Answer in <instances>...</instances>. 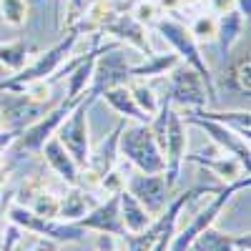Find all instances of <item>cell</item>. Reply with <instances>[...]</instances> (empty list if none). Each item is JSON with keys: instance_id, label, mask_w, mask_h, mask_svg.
<instances>
[{"instance_id": "cell-30", "label": "cell", "mask_w": 251, "mask_h": 251, "mask_svg": "<svg viewBox=\"0 0 251 251\" xmlns=\"http://www.w3.org/2000/svg\"><path fill=\"white\" fill-rule=\"evenodd\" d=\"M30 211L40 219H58V206H60V196L46 191V188H40V191L25 203Z\"/></svg>"}, {"instance_id": "cell-40", "label": "cell", "mask_w": 251, "mask_h": 251, "mask_svg": "<svg viewBox=\"0 0 251 251\" xmlns=\"http://www.w3.org/2000/svg\"><path fill=\"white\" fill-rule=\"evenodd\" d=\"M55 3H60V0H55Z\"/></svg>"}, {"instance_id": "cell-35", "label": "cell", "mask_w": 251, "mask_h": 251, "mask_svg": "<svg viewBox=\"0 0 251 251\" xmlns=\"http://www.w3.org/2000/svg\"><path fill=\"white\" fill-rule=\"evenodd\" d=\"M58 246H60V244H55V241H50V239L35 236V239H33V246H30L28 251H58Z\"/></svg>"}, {"instance_id": "cell-38", "label": "cell", "mask_w": 251, "mask_h": 251, "mask_svg": "<svg viewBox=\"0 0 251 251\" xmlns=\"http://www.w3.org/2000/svg\"><path fill=\"white\" fill-rule=\"evenodd\" d=\"M0 169H5V151H0Z\"/></svg>"}, {"instance_id": "cell-36", "label": "cell", "mask_w": 251, "mask_h": 251, "mask_svg": "<svg viewBox=\"0 0 251 251\" xmlns=\"http://www.w3.org/2000/svg\"><path fill=\"white\" fill-rule=\"evenodd\" d=\"M236 10L249 20V15H251V0H236Z\"/></svg>"}, {"instance_id": "cell-31", "label": "cell", "mask_w": 251, "mask_h": 251, "mask_svg": "<svg viewBox=\"0 0 251 251\" xmlns=\"http://www.w3.org/2000/svg\"><path fill=\"white\" fill-rule=\"evenodd\" d=\"M131 15L138 20V23H143L146 28H153V23L163 15L161 5H158V0H138V3L133 5Z\"/></svg>"}, {"instance_id": "cell-15", "label": "cell", "mask_w": 251, "mask_h": 251, "mask_svg": "<svg viewBox=\"0 0 251 251\" xmlns=\"http://www.w3.org/2000/svg\"><path fill=\"white\" fill-rule=\"evenodd\" d=\"M40 153H43V161L50 166V171L66 186H78L80 183V166L73 161V156L66 149H63V143L55 136L43 143Z\"/></svg>"}, {"instance_id": "cell-22", "label": "cell", "mask_w": 251, "mask_h": 251, "mask_svg": "<svg viewBox=\"0 0 251 251\" xmlns=\"http://www.w3.org/2000/svg\"><path fill=\"white\" fill-rule=\"evenodd\" d=\"M93 206H96V201L91 199L88 188H83V186H68L66 196H60L58 219L60 221H78L80 216H86Z\"/></svg>"}, {"instance_id": "cell-4", "label": "cell", "mask_w": 251, "mask_h": 251, "mask_svg": "<svg viewBox=\"0 0 251 251\" xmlns=\"http://www.w3.org/2000/svg\"><path fill=\"white\" fill-rule=\"evenodd\" d=\"M118 156H123L141 174H163V153L149 123L123 121L118 133Z\"/></svg>"}, {"instance_id": "cell-3", "label": "cell", "mask_w": 251, "mask_h": 251, "mask_svg": "<svg viewBox=\"0 0 251 251\" xmlns=\"http://www.w3.org/2000/svg\"><path fill=\"white\" fill-rule=\"evenodd\" d=\"M153 28H156V33L166 40V43H169V48L178 55V60L186 63L188 68H194V71L203 78L206 91H208V98L214 100V98H216V80H214V73H211V68H208L206 58L201 55V48H199V43L194 40L188 25L181 23V20H176V18L161 15L156 23H153Z\"/></svg>"}, {"instance_id": "cell-6", "label": "cell", "mask_w": 251, "mask_h": 251, "mask_svg": "<svg viewBox=\"0 0 251 251\" xmlns=\"http://www.w3.org/2000/svg\"><path fill=\"white\" fill-rule=\"evenodd\" d=\"M98 98L88 91L86 96H83L75 106L71 108V113L66 116V121H63L58 126L55 131V138L63 143V149H66L73 161L80 166V169H86L88 163V153H91V126H88V111L91 106L96 103Z\"/></svg>"}, {"instance_id": "cell-9", "label": "cell", "mask_w": 251, "mask_h": 251, "mask_svg": "<svg viewBox=\"0 0 251 251\" xmlns=\"http://www.w3.org/2000/svg\"><path fill=\"white\" fill-rule=\"evenodd\" d=\"M80 98H83V96H80ZM80 98H68V96H66V98L58 103V106L48 108L40 118H35L28 128L18 131V138L13 141V146H15V149H20V151H25V153H40L43 143L55 136L58 126L66 121V116L71 113V108L75 106Z\"/></svg>"}, {"instance_id": "cell-7", "label": "cell", "mask_w": 251, "mask_h": 251, "mask_svg": "<svg viewBox=\"0 0 251 251\" xmlns=\"http://www.w3.org/2000/svg\"><path fill=\"white\" fill-rule=\"evenodd\" d=\"M8 219L20 231H28L33 236H43L55 244H75L86 239V228H80L75 221H60V219H40L35 216L25 203H10Z\"/></svg>"}, {"instance_id": "cell-26", "label": "cell", "mask_w": 251, "mask_h": 251, "mask_svg": "<svg viewBox=\"0 0 251 251\" xmlns=\"http://www.w3.org/2000/svg\"><path fill=\"white\" fill-rule=\"evenodd\" d=\"M224 73H226L224 78L228 80V86L249 98V93H251V78H249V73H251V58H249V46H246V50L239 53L236 60L228 63V68Z\"/></svg>"}, {"instance_id": "cell-28", "label": "cell", "mask_w": 251, "mask_h": 251, "mask_svg": "<svg viewBox=\"0 0 251 251\" xmlns=\"http://www.w3.org/2000/svg\"><path fill=\"white\" fill-rule=\"evenodd\" d=\"M188 30H191L196 43H214V40H216V15L211 10H201L191 20Z\"/></svg>"}, {"instance_id": "cell-10", "label": "cell", "mask_w": 251, "mask_h": 251, "mask_svg": "<svg viewBox=\"0 0 251 251\" xmlns=\"http://www.w3.org/2000/svg\"><path fill=\"white\" fill-rule=\"evenodd\" d=\"M121 43H106L100 46L96 63H93V75H91V93L98 98L106 88L123 86L131 80V63L118 50Z\"/></svg>"}, {"instance_id": "cell-1", "label": "cell", "mask_w": 251, "mask_h": 251, "mask_svg": "<svg viewBox=\"0 0 251 251\" xmlns=\"http://www.w3.org/2000/svg\"><path fill=\"white\" fill-rule=\"evenodd\" d=\"M149 126H151V133L156 136V143L163 153V178L174 188L181 178V166L186 161L188 126L183 123L181 113L169 103V98L161 100V108L149 121Z\"/></svg>"}, {"instance_id": "cell-17", "label": "cell", "mask_w": 251, "mask_h": 251, "mask_svg": "<svg viewBox=\"0 0 251 251\" xmlns=\"http://www.w3.org/2000/svg\"><path fill=\"white\" fill-rule=\"evenodd\" d=\"M186 161H194L196 166H201V169L211 171V174H214L216 178H221L224 183H231V181H236V178H241V176H249V174L244 171V166H241L239 158L228 156V153H221V151H219V156H206V153L188 156V153H186Z\"/></svg>"}, {"instance_id": "cell-34", "label": "cell", "mask_w": 251, "mask_h": 251, "mask_svg": "<svg viewBox=\"0 0 251 251\" xmlns=\"http://www.w3.org/2000/svg\"><path fill=\"white\" fill-rule=\"evenodd\" d=\"M206 5H208V10H211L214 15H224V13L236 8V0H206Z\"/></svg>"}, {"instance_id": "cell-25", "label": "cell", "mask_w": 251, "mask_h": 251, "mask_svg": "<svg viewBox=\"0 0 251 251\" xmlns=\"http://www.w3.org/2000/svg\"><path fill=\"white\" fill-rule=\"evenodd\" d=\"M30 58H33V46L25 38L10 40V43H0V66L8 68L10 73H18Z\"/></svg>"}, {"instance_id": "cell-20", "label": "cell", "mask_w": 251, "mask_h": 251, "mask_svg": "<svg viewBox=\"0 0 251 251\" xmlns=\"http://www.w3.org/2000/svg\"><path fill=\"white\" fill-rule=\"evenodd\" d=\"M118 208H121V221H123L126 234H138L143 228H149L153 221V216L146 211V206L126 188L118 194Z\"/></svg>"}, {"instance_id": "cell-23", "label": "cell", "mask_w": 251, "mask_h": 251, "mask_svg": "<svg viewBox=\"0 0 251 251\" xmlns=\"http://www.w3.org/2000/svg\"><path fill=\"white\" fill-rule=\"evenodd\" d=\"M188 113L201 116V118H211L216 123H224L234 133H239L241 138L249 141V133H251V113H249V108H241V111H216V108L203 106V108H191Z\"/></svg>"}, {"instance_id": "cell-21", "label": "cell", "mask_w": 251, "mask_h": 251, "mask_svg": "<svg viewBox=\"0 0 251 251\" xmlns=\"http://www.w3.org/2000/svg\"><path fill=\"white\" fill-rule=\"evenodd\" d=\"M178 63L181 60L174 50L171 53H151V55H146L143 63H131V78H138V80L166 78Z\"/></svg>"}, {"instance_id": "cell-24", "label": "cell", "mask_w": 251, "mask_h": 251, "mask_svg": "<svg viewBox=\"0 0 251 251\" xmlns=\"http://www.w3.org/2000/svg\"><path fill=\"white\" fill-rule=\"evenodd\" d=\"M241 236V234H239ZM239 236L236 234H226V231H219L216 226H208L206 231H201L191 249L188 251H236V244H239Z\"/></svg>"}, {"instance_id": "cell-19", "label": "cell", "mask_w": 251, "mask_h": 251, "mask_svg": "<svg viewBox=\"0 0 251 251\" xmlns=\"http://www.w3.org/2000/svg\"><path fill=\"white\" fill-rule=\"evenodd\" d=\"M98 98H103L108 103V106L123 118V121H133V123H149L151 118L146 116L138 106H136V100L128 91V83H123V86H113V88H106Z\"/></svg>"}, {"instance_id": "cell-37", "label": "cell", "mask_w": 251, "mask_h": 251, "mask_svg": "<svg viewBox=\"0 0 251 251\" xmlns=\"http://www.w3.org/2000/svg\"><path fill=\"white\" fill-rule=\"evenodd\" d=\"M5 183H8V171H5V169H0V188H3Z\"/></svg>"}, {"instance_id": "cell-18", "label": "cell", "mask_w": 251, "mask_h": 251, "mask_svg": "<svg viewBox=\"0 0 251 251\" xmlns=\"http://www.w3.org/2000/svg\"><path fill=\"white\" fill-rule=\"evenodd\" d=\"M246 25H249V20L236 8L224 13V15H216V40L214 43H219V50H221L224 58L231 55V48L241 40Z\"/></svg>"}, {"instance_id": "cell-12", "label": "cell", "mask_w": 251, "mask_h": 251, "mask_svg": "<svg viewBox=\"0 0 251 251\" xmlns=\"http://www.w3.org/2000/svg\"><path fill=\"white\" fill-rule=\"evenodd\" d=\"M126 191L133 194L146 206V211L156 219V216L163 214V208L169 206L174 188L166 183L163 174H141V171H136L131 176H126Z\"/></svg>"}, {"instance_id": "cell-5", "label": "cell", "mask_w": 251, "mask_h": 251, "mask_svg": "<svg viewBox=\"0 0 251 251\" xmlns=\"http://www.w3.org/2000/svg\"><path fill=\"white\" fill-rule=\"evenodd\" d=\"M249 183H251V176H241V178H236V181H231V183H224L216 194H211V199L206 201V206L201 208V211H196V214L191 216V221H188L181 231H174L169 251H188V249H191L194 239H196L201 231H206L208 226L216 224V219L221 216V211L226 208V203L231 201L239 191L249 188Z\"/></svg>"}, {"instance_id": "cell-27", "label": "cell", "mask_w": 251, "mask_h": 251, "mask_svg": "<svg viewBox=\"0 0 251 251\" xmlns=\"http://www.w3.org/2000/svg\"><path fill=\"white\" fill-rule=\"evenodd\" d=\"M131 80L133 83H128V91H131V96L136 100V106L149 118H153L158 113V108H161V98L156 96V91L146 80H138V78H131Z\"/></svg>"}, {"instance_id": "cell-13", "label": "cell", "mask_w": 251, "mask_h": 251, "mask_svg": "<svg viewBox=\"0 0 251 251\" xmlns=\"http://www.w3.org/2000/svg\"><path fill=\"white\" fill-rule=\"evenodd\" d=\"M100 33L113 35L116 43H126L143 55L156 53L151 46V38H149V28L143 23H138L131 13H108L100 23Z\"/></svg>"}, {"instance_id": "cell-29", "label": "cell", "mask_w": 251, "mask_h": 251, "mask_svg": "<svg viewBox=\"0 0 251 251\" xmlns=\"http://www.w3.org/2000/svg\"><path fill=\"white\" fill-rule=\"evenodd\" d=\"M28 0H0V18L10 28H23L28 23Z\"/></svg>"}, {"instance_id": "cell-8", "label": "cell", "mask_w": 251, "mask_h": 251, "mask_svg": "<svg viewBox=\"0 0 251 251\" xmlns=\"http://www.w3.org/2000/svg\"><path fill=\"white\" fill-rule=\"evenodd\" d=\"M166 98H169V103L176 111L203 108L211 103L203 78L194 68H188L186 63H178L169 73V93H166Z\"/></svg>"}, {"instance_id": "cell-2", "label": "cell", "mask_w": 251, "mask_h": 251, "mask_svg": "<svg viewBox=\"0 0 251 251\" xmlns=\"http://www.w3.org/2000/svg\"><path fill=\"white\" fill-rule=\"evenodd\" d=\"M83 33L78 28H71L66 30V35H63L55 46H50L48 50L43 53H38L35 60H28L23 68H20L18 73H13L10 78L5 80H0V93H20L25 86H30V83L35 80H55L60 68H63V63H66L78 43V38Z\"/></svg>"}, {"instance_id": "cell-39", "label": "cell", "mask_w": 251, "mask_h": 251, "mask_svg": "<svg viewBox=\"0 0 251 251\" xmlns=\"http://www.w3.org/2000/svg\"><path fill=\"white\" fill-rule=\"evenodd\" d=\"M0 128H3V118H0Z\"/></svg>"}, {"instance_id": "cell-14", "label": "cell", "mask_w": 251, "mask_h": 251, "mask_svg": "<svg viewBox=\"0 0 251 251\" xmlns=\"http://www.w3.org/2000/svg\"><path fill=\"white\" fill-rule=\"evenodd\" d=\"M75 224L80 228H86V231H96V234H113V236L126 234L123 221H121V208H118V194H111L103 203H96Z\"/></svg>"}, {"instance_id": "cell-11", "label": "cell", "mask_w": 251, "mask_h": 251, "mask_svg": "<svg viewBox=\"0 0 251 251\" xmlns=\"http://www.w3.org/2000/svg\"><path fill=\"white\" fill-rule=\"evenodd\" d=\"M178 113H181V118H183L186 126H196V128H201V131L208 136V141L214 143V149H219L221 153H228V156L239 158L246 174L251 171L249 141H246V138H241L239 133H234L231 128H228V126L216 123V121H211V118H201V116H194V113H188V111H178Z\"/></svg>"}, {"instance_id": "cell-33", "label": "cell", "mask_w": 251, "mask_h": 251, "mask_svg": "<svg viewBox=\"0 0 251 251\" xmlns=\"http://www.w3.org/2000/svg\"><path fill=\"white\" fill-rule=\"evenodd\" d=\"M98 251H123L118 236L113 234H98Z\"/></svg>"}, {"instance_id": "cell-16", "label": "cell", "mask_w": 251, "mask_h": 251, "mask_svg": "<svg viewBox=\"0 0 251 251\" xmlns=\"http://www.w3.org/2000/svg\"><path fill=\"white\" fill-rule=\"evenodd\" d=\"M123 128V121L116 126V128L98 143V149L88 153V163H86V171L98 181L103 174H108L113 166H118V133Z\"/></svg>"}, {"instance_id": "cell-32", "label": "cell", "mask_w": 251, "mask_h": 251, "mask_svg": "<svg viewBox=\"0 0 251 251\" xmlns=\"http://www.w3.org/2000/svg\"><path fill=\"white\" fill-rule=\"evenodd\" d=\"M98 186H100L108 196H111V194H121L123 188H126V176H123V174L116 169V166H113V169H111L108 174H103V176L98 178Z\"/></svg>"}]
</instances>
